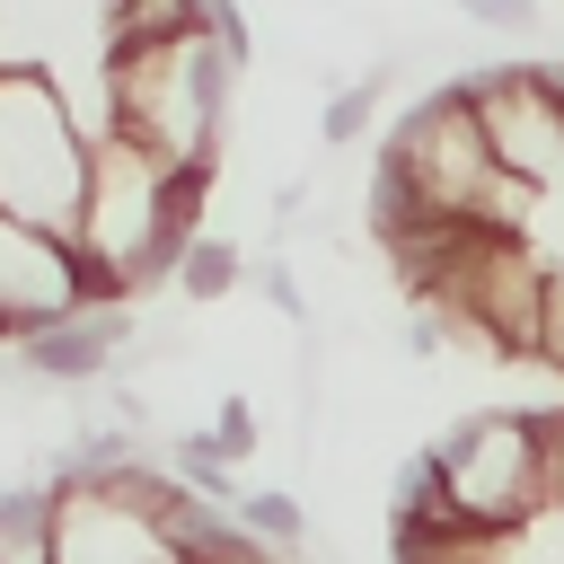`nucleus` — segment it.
I'll use <instances>...</instances> for the list:
<instances>
[{"label": "nucleus", "mask_w": 564, "mask_h": 564, "mask_svg": "<svg viewBox=\"0 0 564 564\" xmlns=\"http://www.w3.org/2000/svg\"><path fill=\"white\" fill-rule=\"evenodd\" d=\"M229 79H238V62H229V44L212 26L159 35V44H123V53H106V106H115L106 132H132L167 167H203L212 176Z\"/></svg>", "instance_id": "1"}, {"label": "nucleus", "mask_w": 564, "mask_h": 564, "mask_svg": "<svg viewBox=\"0 0 564 564\" xmlns=\"http://www.w3.org/2000/svg\"><path fill=\"white\" fill-rule=\"evenodd\" d=\"M88 167H97V132L62 97V79L53 70H0V212L79 238Z\"/></svg>", "instance_id": "2"}, {"label": "nucleus", "mask_w": 564, "mask_h": 564, "mask_svg": "<svg viewBox=\"0 0 564 564\" xmlns=\"http://www.w3.org/2000/svg\"><path fill=\"white\" fill-rule=\"evenodd\" d=\"M432 449H441V494L467 529L502 538V529H520L529 511L555 502V414H520V405L467 414Z\"/></svg>", "instance_id": "3"}, {"label": "nucleus", "mask_w": 564, "mask_h": 564, "mask_svg": "<svg viewBox=\"0 0 564 564\" xmlns=\"http://www.w3.org/2000/svg\"><path fill=\"white\" fill-rule=\"evenodd\" d=\"M388 150L414 167L432 220H467L476 194L502 176V159H494V141H485V115H476V88H467V79L414 97V106L388 123Z\"/></svg>", "instance_id": "4"}, {"label": "nucleus", "mask_w": 564, "mask_h": 564, "mask_svg": "<svg viewBox=\"0 0 564 564\" xmlns=\"http://www.w3.org/2000/svg\"><path fill=\"white\" fill-rule=\"evenodd\" d=\"M467 88H476L494 159L555 194L564 185V79L546 62H494V70H467Z\"/></svg>", "instance_id": "5"}, {"label": "nucleus", "mask_w": 564, "mask_h": 564, "mask_svg": "<svg viewBox=\"0 0 564 564\" xmlns=\"http://www.w3.org/2000/svg\"><path fill=\"white\" fill-rule=\"evenodd\" d=\"M53 564H185L159 502L123 494V485H70L62 494V529H53Z\"/></svg>", "instance_id": "6"}, {"label": "nucleus", "mask_w": 564, "mask_h": 564, "mask_svg": "<svg viewBox=\"0 0 564 564\" xmlns=\"http://www.w3.org/2000/svg\"><path fill=\"white\" fill-rule=\"evenodd\" d=\"M70 308H79V247L62 229L0 212V326H9V344H26L35 326H53Z\"/></svg>", "instance_id": "7"}, {"label": "nucleus", "mask_w": 564, "mask_h": 564, "mask_svg": "<svg viewBox=\"0 0 564 564\" xmlns=\"http://www.w3.org/2000/svg\"><path fill=\"white\" fill-rule=\"evenodd\" d=\"M106 0H0V70H106Z\"/></svg>", "instance_id": "8"}, {"label": "nucleus", "mask_w": 564, "mask_h": 564, "mask_svg": "<svg viewBox=\"0 0 564 564\" xmlns=\"http://www.w3.org/2000/svg\"><path fill=\"white\" fill-rule=\"evenodd\" d=\"M132 335H141L132 308H70V317L35 326V335L18 344V361H26L35 388H106V370H115V352H123Z\"/></svg>", "instance_id": "9"}, {"label": "nucleus", "mask_w": 564, "mask_h": 564, "mask_svg": "<svg viewBox=\"0 0 564 564\" xmlns=\"http://www.w3.org/2000/svg\"><path fill=\"white\" fill-rule=\"evenodd\" d=\"M53 529H62V494H53V485L0 494V564H53V555H62Z\"/></svg>", "instance_id": "10"}, {"label": "nucleus", "mask_w": 564, "mask_h": 564, "mask_svg": "<svg viewBox=\"0 0 564 564\" xmlns=\"http://www.w3.org/2000/svg\"><path fill=\"white\" fill-rule=\"evenodd\" d=\"M203 26V0H106V44H159V35H185Z\"/></svg>", "instance_id": "11"}, {"label": "nucleus", "mask_w": 564, "mask_h": 564, "mask_svg": "<svg viewBox=\"0 0 564 564\" xmlns=\"http://www.w3.org/2000/svg\"><path fill=\"white\" fill-rule=\"evenodd\" d=\"M388 88H397V70H361L352 88H335V97L317 106V141H326V150H352V141L370 132V115H379Z\"/></svg>", "instance_id": "12"}, {"label": "nucleus", "mask_w": 564, "mask_h": 564, "mask_svg": "<svg viewBox=\"0 0 564 564\" xmlns=\"http://www.w3.org/2000/svg\"><path fill=\"white\" fill-rule=\"evenodd\" d=\"M238 520H247L264 546H282V555L308 546V511H300V494H282V485H247V494H238Z\"/></svg>", "instance_id": "13"}, {"label": "nucleus", "mask_w": 564, "mask_h": 564, "mask_svg": "<svg viewBox=\"0 0 564 564\" xmlns=\"http://www.w3.org/2000/svg\"><path fill=\"white\" fill-rule=\"evenodd\" d=\"M238 282H247V256H238L229 238H194L185 264H176V291H185V300H229Z\"/></svg>", "instance_id": "14"}, {"label": "nucleus", "mask_w": 564, "mask_h": 564, "mask_svg": "<svg viewBox=\"0 0 564 564\" xmlns=\"http://www.w3.org/2000/svg\"><path fill=\"white\" fill-rule=\"evenodd\" d=\"M167 467H176V476H185L194 494L229 502V511H238V494H247V485H238V458H220V441H212V432H185V441L167 449Z\"/></svg>", "instance_id": "15"}, {"label": "nucleus", "mask_w": 564, "mask_h": 564, "mask_svg": "<svg viewBox=\"0 0 564 564\" xmlns=\"http://www.w3.org/2000/svg\"><path fill=\"white\" fill-rule=\"evenodd\" d=\"M502 564H564V502H546L520 529H502Z\"/></svg>", "instance_id": "16"}, {"label": "nucleus", "mask_w": 564, "mask_h": 564, "mask_svg": "<svg viewBox=\"0 0 564 564\" xmlns=\"http://www.w3.org/2000/svg\"><path fill=\"white\" fill-rule=\"evenodd\" d=\"M458 18H467V26H494V35H538V26H546L538 0H458Z\"/></svg>", "instance_id": "17"}, {"label": "nucleus", "mask_w": 564, "mask_h": 564, "mask_svg": "<svg viewBox=\"0 0 564 564\" xmlns=\"http://www.w3.org/2000/svg\"><path fill=\"white\" fill-rule=\"evenodd\" d=\"M212 441H220V458H247V449H256V405H247V397H220Z\"/></svg>", "instance_id": "18"}, {"label": "nucleus", "mask_w": 564, "mask_h": 564, "mask_svg": "<svg viewBox=\"0 0 564 564\" xmlns=\"http://www.w3.org/2000/svg\"><path fill=\"white\" fill-rule=\"evenodd\" d=\"M538 361L564 379V273L546 282V317H538Z\"/></svg>", "instance_id": "19"}, {"label": "nucleus", "mask_w": 564, "mask_h": 564, "mask_svg": "<svg viewBox=\"0 0 564 564\" xmlns=\"http://www.w3.org/2000/svg\"><path fill=\"white\" fill-rule=\"evenodd\" d=\"M203 26H212V35L229 44V62L247 70V53H256V44H247V18H238V0H203Z\"/></svg>", "instance_id": "20"}, {"label": "nucleus", "mask_w": 564, "mask_h": 564, "mask_svg": "<svg viewBox=\"0 0 564 564\" xmlns=\"http://www.w3.org/2000/svg\"><path fill=\"white\" fill-rule=\"evenodd\" d=\"M256 291H264V300H273L282 317H308V300H300V282H291L282 264H264V273H256Z\"/></svg>", "instance_id": "21"}, {"label": "nucleus", "mask_w": 564, "mask_h": 564, "mask_svg": "<svg viewBox=\"0 0 564 564\" xmlns=\"http://www.w3.org/2000/svg\"><path fill=\"white\" fill-rule=\"evenodd\" d=\"M555 502H564V414H555Z\"/></svg>", "instance_id": "22"}, {"label": "nucleus", "mask_w": 564, "mask_h": 564, "mask_svg": "<svg viewBox=\"0 0 564 564\" xmlns=\"http://www.w3.org/2000/svg\"><path fill=\"white\" fill-rule=\"evenodd\" d=\"M0 344H9V326H0Z\"/></svg>", "instance_id": "23"}]
</instances>
